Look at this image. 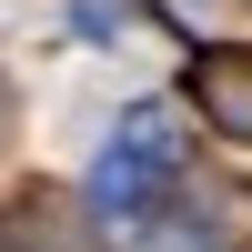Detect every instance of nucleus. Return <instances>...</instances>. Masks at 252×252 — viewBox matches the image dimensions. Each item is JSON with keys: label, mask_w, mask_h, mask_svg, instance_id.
Returning a JSON list of instances; mask_svg holds the SVG:
<instances>
[{"label": "nucleus", "mask_w": 252, "mask_h": 252, "mask_svg": "<svg viewBox=\"0 0 252 252\" xmlns=\"http://www.w3.org/2000/svg\"><path fill=\"white\" fill-rule=\"evenodd\" d=\"M0 141H10V91H0Z\"/></svg>", "instance_id": "obj_5"}, {"label": "nucleus", "mask_w": 252, "mask_h": 252, "mask_svg": "<svg viewBox=\"0 0 252 252\" xmlns=\"http://www.w3.org/2000/svg\"><path fill=\"white\" fill-rule=\"evenodd\" d=\"M192 101L222 141H252V51H202L192 61Z\"/></svg>", "instance_id": "obj_3"}, {"label": "nucleus", "mask_w": 252, "mask_h": 252, "mask_svg": "<svg viewBox=\"0 0 252 252\" xmlns=\"http://www.w3.org/2000/svg\"><path fill=\"white\" fill-rule=\"evenodd\" d=\"M161 10H172L182 31H212V20H222V0H161Z\"/></svg>", "instance_id": "obj_4"}, {"label": "nucleus", "mask_w": 252, "mask_h": 252, "mask_svg": "<svg viewBox=\"0 0 252 252\" xmlns=\"http://www.w3.org/2000/svg\"><path fill=\"white\" fill-rule=\"evenodd\" d=\"M172 192H182V121L161 111V101H141V111L101 141V161H91V212L152 222Z\"/></svg>", "instance_id": "obj_1"}, {"label": "nucleus", "mask_w": 252, "mask_h": 252, "mask_svg": "<svg viewBox=\"0 0 252 252\" xmlns=\"http://www.w3.org/2000/svg\"><path fill=\"white\" fill-rule=\"evenodd\" d=\"M152 252H252V182H182L152 212Z\"/></svg>", "instance_id": "obj_2"}]
</instances>
